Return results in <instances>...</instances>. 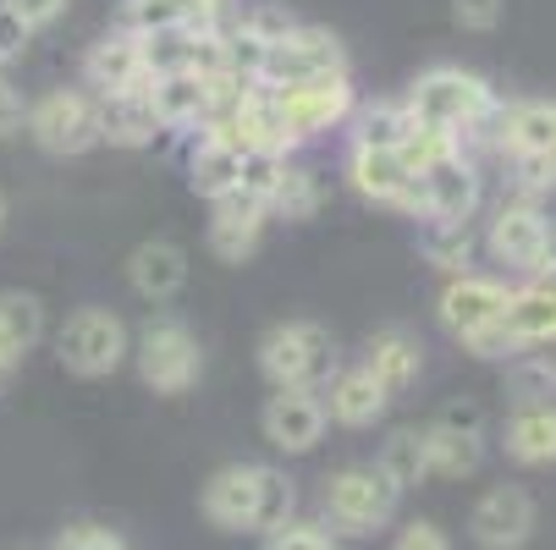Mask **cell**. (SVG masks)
<instances>
[{
  "label": "cell",
  "mask_w": 556,
  "mask_h": 550,
  "mask_svg": "<svg viewBox=\"0 0 556 550\" xmlns=\"http://www.w3.org/2000/svg\"><path fill=\"white\" fill-rule=\"evenodd\" d=\"M403 105L414 111L419 127H435V132H452V138H463L468 127H491L496 111H502L496 89L485 77L463 72V66H430L425 77H414Z\"/></svg>",
  "instance_id": "cell-1"
},
{
  "label": "cell",
  "mask_w": 556,
  "mask_h": 550,
  "mask_svg": "<svg viewBox=\"0 0 556 550\" xmlns=\"http://www.w3.org/2000/svg\"><path fill=\"white\" fill-rule=\"evenodd\" d=\"M502 325L518 347H545L556 342V281H529L507 297Z\"/></svg>",
  "instance_id": "cell-22"
},
{
  "label": "cell",
  "mask_w": 556,
  "mask_h": 550,
  "mask_svg": "<svg viewBox=\"0 0 556 550\" xmlns=\"http://www.w3.org/2000/svg\"><path fill=\"white\" fill-rule=\"evenodd\" d=\"M452 17L468 34H491L502 23V0H452Z\"/></svg>",
  "instance_id": "cell-43"
},
{
  "label": "cell",
  "mask_w": 556,
  "mask_h": 550,
  "mask_svg": "<svg viewBox=\"0 0 556 550\" xmlns=\"http://www.w3.org/2000/svg\"><path fill=\"white\" fill-rule=\"evenodd\" d=\"M364 369L380 380L386 397H396V391H408V385L419 380L425 353H419V342H414L408 331H380V336H369V347H364Z\"/></svg>",
  "instance_id": "cell-24"
},
{
  "label": "cell",
  "mask_w": 556,
  "mask_h": 550,
  "mask_svg": "<svg viewBox=\"0 0 556 550\" xmlns=\"http://www.w3.org/2000/svg\"><path fill=\"white\" fill-rule=\"evenodd\" d=\"M391 550H452V539H446V528H441V523L414 517V523L396 528V545H391Z\"/></svg>",
  "instance_id": "cell-42"
},
{
  "label": "cell",
  "mask_w": 556,
  "mask_h": 550,
  "mask_svg": "<svg viewBox=\"0 0 556 550\" xmlns=\"http://www.w3.org/2000/svg\"><path fill=\"white\" fill-rule=\"evenodd\" d=\"M237 182H243V149H231L226 138H199L193 154H188V188L210 204H220L226 193H237Z\"/></svg>",
  "instance_id": "cell-23"
},
{
  "label": "cell",
  "mask_w": 556,
  "mask_h": 550,
  "mask_svg": "<svg viewBox=\"0 0 556 550\" xmlns=\"http://www.w3.org/2000/svg\"><path fill=\"white\" fill-rule=\"evenodd\" d=\"M507 166L518 204H540L545 193H556V154H507Z\"/></svg>",
  "instance_id": "cell-34"
},
{
  "label": "cell",
  "mask_w": 556,
  "mask_h": 550,
  "mask_svg": "<svg viewBox=\"0 0 556 550\" xmlns=\"http://www.w3.org/2000/svg\"><path fill=\"white\" fill-rule=\"evenodd\" d=\"M396 501H403V490H396L375 462H353L342 468V474L326 479V517L342 528V534H375L396 517Z\"/></svg>",
  "instance_id": "cell-5"
},
{
  "label": "cell",
  "mask_w": 556,
  "mask_h": 550,
  "mask_svg": "<svg viewBox=\"0 0 556 550\" xmlns=\"http://www.w3.org/2000/svg\"><path fill=\"white\" fill-rule=\"evenodd\" d=\"M320 402H326V419H337V424H348V430H364V424H375V419L386 413L391 397L380 391V380L358 363V369H337V374L326 380Z\"/></svg>",
  "instance_id": "cell-18"
},
{
  "label": "cell",
  "mask_w": 556,
  "mask_h": 550,
  "mask_svg": "<svg viewBox=\"0 0 556 550\" xmlns=\"http://www.w3.org/2000/svg\"><path fill=\"white\" fill-rule=\"evenodd\" d=\"M425 259L446 276H463L468 259H473V231L468 226H441V220H425V238H419Z\"/></svg>",
  "instance_id": "cell-31"
},
{
  "label": "cell",
  "mask_w": 556,
  "mask_h": 550,
  "mask_svg": "<svg viewBox=\"0 0 556 550\" xmlns=\"http://www.w3.org/2000/svg\"><path fill=\"white\" fill-rule=\"evenodd\" d=\"M122 28L149 39V34H166V28H188V23L177 12V0H127V7H122Z\"/></svg>",
  "instance_id": "cell-37"
},
{
  "label": "cell",
  "mask_w": 556,
  "mask_h": 550,
  "mask_svg": "<svg viewBox=\"0 0 556 550\" xmlns=\"http://www.w3.org/2000/svg\"><path fill=\"white\" fill-rule=\"evenodd\" d=\"M265 220H270L265 204H254L249 193H226L215 204V220H210V254L226 265H243L265 238Z\"/></svg>",
  "instance_id": "cell-16"
},
{
  "label": "cell",
  "mask_w": 556,
  "mask_h": 550,
  "mask_svg": "<svg viewBox=\"0 0 556 550\" xmlns=\"http://www.w3.org/2000/svg\"><path fill=\"white\" fill-rule=\"evenodd\" d=\"M177 12L188 28H204V23H220L226 17V0H177Z\"/></svg>",
  "instance_id": "cell-47"
},
{
  "label": "cell",
  "mask_w": 556,
  "mask_h": 550,
  "mask_svg": "<svg viewBox=\"0 0 556 550\" xmlns=\"http://www.w3.org/2000/svg\"><path fill=\"white\" fill-rule=\"evenodd\" d=\"M17 358H23V353L12 347V336H7V331H0V380H7V374L17 369Z\"/></svg>",
  "instance_id": "cell-49"
},
{
  "label": "cell",
  "mask_w": 556,
  "mask_h": 550,
  "mask_svg": "<svg viewBox=\"0 0 556 550\" xmlns=\"http://www.w3.org/2000/svg\"><path fill=\"white\" fill-rule=\"evenodd\" d=\"M281 177H287V154L249 149V154H243V182H237V193H249L254 204H265V209H270V199H276Z\"/></svg>",
  "instance_id": "cell-35"
},
{
  "label": "cell",
  "mask_w": 556,
  "mask_h": 550,
  "mask_svg": "<svg viewBox=\"0 0 556 550\" xmlns=\"http://www.w3.org/2000/svg\"><path fill=\"white\" fill-rule=\"evenodd\" d=\"M314 209H320V182H314V171L287 166V177H281V188H276V199H270V215H281V220H308Z\"/></svg>",
  "instance_id": "cell-36"
},
{
  "label": "cell",
  "mask_w": 556,
  "mask_h": 550,
  "mask_svg": "<svg viewBox=\"0 0 556 550\" xmlns=\"http://www.w3.org/2000/svg\"><path fill=\"white\" fill-rule=\"evenodd\" d=\"M485 243L507 270H529L534 281H556V243H551V220L540 215V204H502Z\"/></svg>",
  "instance_id": "cell-8"
},
{
  "label": "cell",
  "mask_w": 556,
  "mask_h": 550,
  "mask_svg": "<svg viewBox=\"0 0 556 550\" xmlns=\"http://www.w3.org/2000/svg\"><path fill=\"white\" fill-rule=\"evenodd\" d=\"M0 226H7V199H0Z\"/></svg>",
  "instance_id": "cell-50"
},
{
  "label": "cell",
  "mask_w": 556,
  "mask_h": 550,
  "mask_svg": "<svg viewBox=\"0 0 556 550\" xmlns=\"http://www.w3.org/2000/svg\"><path fill=\"white\" fill-rule=\"evenodd\" d=\"M50 550H132V545H127L122 534H111V528H94V523H77V528H61Z\"/></svg>",
  "instance_id": "cell-40"
},
{
  "label": "cell",
  "mask_w": 556,
  "mask_h": 550,
  "mask_svg": "<svg viewBox=\"0 0 556 550\" xmlns=\"http://www.w3.org/2000/svg\"><path fill=\"white\" fill-rule=\"evenodd\" d=\"M0 12H12L28 34H39V28H50L66 12V0H0Z\"/></svg>",
  "instance_id": "cell-41"
},
{
  "label": "cell",
  "mask_w": 556,
  "mask_h": 550,
  "mask_svg": "<svg viewBox=\"0 0 556 550\" xmlns=\"http://www.w3.org/2000/svg\"><path fill=\"white\" fill-rule=\"evenodd\" d=\"M23 44H28V28H23L12 12H0V72L23 55Z\"/></svg>",
  "instance_id": "cell-46"
},
{
  "label": "cell",
  "mask_w": 556,
  "mask_h": 550,
  "mask_svg": "<svg viewBox=\"0 0 556 550\" xmlns=\"http://www.w3.org/2000/svg\"><path fill=\"white\" fill-rule=\"evenodd\" d=\"M231 23L243 28L249 39H260L265 50H270V44H281V39L298 28V23H292V12H287V7H270V0H265V7H249L243 17H231Z\"/></svg>",
  "instance_id": "cell-38"
},
{
  "label": "cell",
  "mask_w": 556,
  "mask_h": 550,
  "mask_svg": "<svg viewBox=\"0 0 556 550\" xmlns=\"http://www.w3.org/2000/svg\"><path fill=\"white\" fill-rule=\"evenodd\" d=\"M127 281H132V292H138V297L166 303V297H177V292H182V281H188V254H182L177 243H166V238L138 243V248H132V259H127Z\"/></svg>",
  "instance_id": "cell-20"
},
{
  "label": "cell",
  "mask_w": 556,
  "mask_h": 550,
  "mask_svg": "<svg viewBox=\"0 0 556 550\" xmlns=\"http://www.w3.org/2000/svg\"><path fill=\"white\" fill-rule=\"evenodd\" d=\"M463 347L473 353V358H507V353H523L513 336H507V325L496 320V325H485V331H473V336H463Z\"/></svg>",
  "instance_id": "cell-44"
},
{
  "label": "cell",
  "mask_w": 556,
  "mask_h": 550,
  "mask_svg": "<svg viewBox=\"0 0 556 550\" xmlns=\"http://www.w3.org/2000/svg\"><path fill=\"white\" fill-rule=\"evenodd\" d=\"M0 331L12 336L17 353H28V347L45 336V308H39V297H28V292H0Z\"/></svg>",
  "instance_id": "cell-33"
},
{
  "label": "cell",
  "mask_w": 556,
  "mask_h": 550,
  "mask_svg": "<svg viewBox=\"0 0 556 550\" xmlns=\"http://www.w3.org/2000/svg\"><path fill=\"white\" fill-rule=\"evenodd\" d=\"M127 353H132V336L122 325V314H111V308H77V314H66V325L55 336V358L72 374H84V380L116 374Z\"/></svg>",
  "instance_id": "cell-4"
},
{
  "label": "cell",
  "mask_w": 556,
  "mask_h": 550,
  "mask_svg": "<svg viewBox=\"0 0 556 550\" xmlns=\"http://www.w3.org/2000/svg\"><path fill=\"white\" fill-rule=\"evenodd\" d=\"M419 193H425V220H441V226H468V215L480 209V177L463 161H441L419 177Z\"/></svg>",
  "instance_id": "cell-15"
},
{
  "label": "cell",
  "mask_w": 556,
  "mask_h": 550,
  "mask_svg": "<svg viewBox=\"0 0 556 550\" xmlns=\"http://www.w3.org/2000/svg\"><path fill=\"white\" fill-rule=\"evenodd\" d=\"M502 154H556V105L551 100H513L491 121Z\"/></svg>",
  "instance_id": "cell-17"
},
{
  "label": "cell",
  "mask_w": 556,
  "mask_h": 550,
  "mask_svg": "<svg viewBox=\"0 0 556 550\" xmlns=\"http://www.w3.org/2000/svg\"><path fill=\"white\" fill-rule=\"evenodd\" d=\"M292 507H298V490L281 468H260V490H254V534H276L292 523Z\"/></svg>",
  "instance_id": "cell-30"
},
{
  "label": "cell",
  "mask_w": 556,
  "mask_h": 550,
  "mask_svg": "<svg viewBox=\"0 0 556 550\" xmlns=\"http://www.w3.org/2000/svg\"><path fill=\"white\" fill-rule=\"evenodd\" d=\"M441 430H463V435H480V408H468V402H452L441 419H435Z\"/></svg>",
  "instance_id": "cell-48"
},
{
  "label": "cell",
  "mask_w": 556,
  "mask_h": 550,
  "mask_svg": "<svg viewBox=\"0 0 556 550\" xmlns=\"http://www.w3.org/2000/svg\"><path fill=\"white\" fill-rule=\"evenodd\" d=\"M260 369L276 391H320L337 374L331 331L314 320H281L260 342Z\"/></svg>",
  "instance_id": "cell-2"
},
{
  "label": "cell",
  "mask_w": 556,
  "mask_h": 550,
  "mask_svg": "<svg viewBox=\"0 0 556 550\" xmlns=\"http://www.w3.org/2000/svg\"><path fill=\"white\" fill-rule=\"evenodd\" d=\"M265 550H337V545H331L326 523H303V517H292L287 528L265 534Z\"/></svg>",
  "instance_id": "cell-39"
},
{
  "label": "cell",
  "mask_w": 556,
  "mask_h": 550,
  "mask_svg": "<svg viewBox=\"0 0 556 550\" xmlns=\"http://www.w3.org/2000/svg\"><path fill=\"white\" fill-rule=\"evenodd\" d=\"M507 391L518 408H534V402H551L556 397V363L545 353H523L513 369H507Z\"/></svg>",
  "instance_id": "cell-32"
},
{
  "label": "cell",
  "mask_w": 556,
  "mask_h": 550,
  "mask_svg": "<svg viewBox=\"0 0 556 550\" xmlns=\"http://www.w3.org/2000/svg\"><path fill=\"white\" fill-rule=\"evenodd\" d=\"M84 84L94 89V100L149 94V72H143V44H138V34L116 28V34L94 39L89 55H84Z\"/></svg>",
  "instance_id": "cell-11"
},
{
  "label": "cell",
  "mask_w": 556,
  "mask_h": 550,
  "mask_svg": "<svg viewBox=\"0 0 556 550\" xmlns=\"http://www.w3.org/2000/svg\"><path fill=\"white\" fill-rule=\"evenodd\" d=\"M127 358L138 363L143 385H149V391H161V397H177V391H188V385L199 380V369H204L193 331H188L182 320H172V314L149 320V325L138 331V342H132Z\"/></svg>",
  "instance_id": "cell-3"
},
{
  "label": "cell",
  "mask_w": 556,
  "mask_h": 550,
  "mask_svg": "<svg viewBox=\"0 0 556 550\" xmlns=\"http://www.w3.org/2000/svg\"><path fill=\"white\" fill-rule=\"evenodd\" d=\"M425 451H430V479H463L485 462V440L480 435H463V430H425Z\"/></svg>",
  "instance_id": "cell-27"
},
{
  "label": "cell",
  "mask_w": 556,
  "mask_h": 550,
  "mask_svg": "<svg viewBox=\"0 0 556 550\" xmlns=\"http://www.w3.org/2000/svg\"><path fill=\"white\" fill-rule=\"evenodd\" d=\"M414 111L403 105V100H380V105H364L358 111V121H353V143H364V149H403L408 138H414Z\"/></svg>",
  "instance_id": "cell-28"
},
{
  "label": "cell",
  "mask_w": 556,
  "mask_h": 550,
  "mask_svg": "<svg viewBox=\"0 0 556 550\" xmlns=\"http://www.w3.org/2000/svg\"><path fill=\"white\" fill-rule=\"evenodd\" d=\"M161 121L149 111V94H111L100 100V143H116V149H143Z\"/></svg>",
  "instance_id": "cell-26"
},
{
  "label": "cell",
  "mask_w": 556,
  "mask_h": 550,
  "mask_svg": "<svg viewBox=\"0 0 556 550\" xmlns=\"http://www.w3.org/2000/svg\"><path fill=\"white\" fill-rule=\"evenodd\" d=\"M348 177H353V188H358L364 199H375V204L425 215L419 177L408 171V161H403L396 149H364V143H353V149H348Z\"/></svg>",
  "instance_id": "cell-9"
},
{
  "label": "cell",
  "mask_w": 556,
  "mask_h": 550,
  "mask_svg": "<svg viewBox=\"0 0 556 550\" xmlns=\"http://www.w3.org/2000/svg\"><path fill=\"white\" fill-rule=\"evenodd\" d=\"M348 72V55H342V39L326 34V28H292L281 44L265 50V66H260V89H303V84H320V77H342Z\"/></svg>",
  "instance_id": "cell-6"
},
{
  "label": "cell",
  "mask_w": 556,
  "mask_h": 550,
  "mask_svg": "<svg viewBox=\"0 0 556 550\" xmlns=\"http://www.w3.org/2000/svg\"><path fill=\"white\" fill-rule=\"evenodd\" d=\"M149 111L161 127H199L210 121V84L199 72H166L149 84Z\"/></svg>",
  "instance_id": "cell-21"
},
{
  "label": "cell",
  "mask_w": 556,
  "mask_h": 550,
  "mask_svg": "<svg viewBox=\"0 0 556 550\" xmlns=\"http://www.w3.org/2000/svg\"><path fill=\"white\" fill-rule=\"evenodd\" d=\"M326 402H320V391H276V397L265 402L260 413V430L276 451L298 457V451H314L326 435Z\"/></svg>",
  "instance_id": "cell-12"
},
{
  "label": "cell",
  "mask_w": 556,
  "mask_h": 550,
  "mask_svg": "<svg viewBox=\"0 0 556 550\" xmlns=\"http://www.w3.org/2000/svg\"><path fill=\"white\" fill-rule=\"evenodd\" d=\"M468 528H473V539H480L485 550H518V545H529V534H534V501H529V490H518V485L485 490L480 507L468 512Z\"/></svg>",
  "instance_id": "cell-14"
},
{
  "label": "cell",
  "mask_w": 556,
  "mask_h": 550,
  "mask_svg": "<svg viewBox=\"0 0 556 550\" xmlns=\"http://www.w3.org/2000/svg\"><path fill=\"white\" fill-rule=\"evenodd\" d=\"M375 468H380V474H386L396 490H408V485L430 479V451H425V435H419V430H396V435L380 446Z\"/></svg>",
  "instance_id": "cell-29"
},
{
  "label": "cell",
  "mask_w": 556,
  "mask_h": 550,
  "mask_svg": "<svg viewBox=\"0 0 556 550\" xmlns=\"http://www.w3.org/2000/svg\"><path fill=\"white\" fill-rule=\"evenodd\" d=\"M270 94H276V105H281V116H287V127H292L298 143L314 138V132H331L358 105L348 72L342 77H320V84H303V89H270Z\"/></svg>",
  "instance_id": "cell-10"
},
{
  "label": "cell",
  "mask_w": 556,
  "mask_h": 550,
  "mask_svg": "<svg viewBox=\"0 0 556 550\" xmlns=\"http://www.w3.org/2000/svg\"><path fill=\"white\" fill-rule=\"evenodd\" d=\"M28 138L50 154H84L100 143V100L84 89H50L28 105Z\"/></svg>",
  "instance_id": "cell-7"
},
{
  "label": "cell",
  "mask_w": 556,
  "mask_h": 550,
  "mask_svg": "<svg viewBox=\"0 0 556 550\" xmlns=\"http://www.w3.org/2000/svg\"><path fill=\"white\" fill-rule=\"evenodd\" d=\"M28 127V100L7 84V72H0V138H17Z\"/></svg>",
  "instance_id": "cell-45"
},
{
  "label": "cell",
  "mask_w": 556,
  "mask_h": 550,
  "mask_svg": "<svg viewBox=\"0 0 556 550\" xmlns=\"http://www.w3.org/2000/svg\"><path fill=\"white\" fill-rule=\"evenodd\" d=\"M254 490H260V462H231L204 485V517L215 528H249L254 523Z\"/></svg>",
  "instance_id": "cell-19"
},
{
  "label": "cell",
  "mask_w": 556,
  "mask_h": 550,
  "mask_svg": "<svg viewBox=\"0 0 556 550\" xmlns=\"http://www.w3.org/2000/svg\"><path fill=\"white\" fill-rule=\"evenodd\" d=\"M507 457L513 462H556V402H534V408H518L507 419V435H502Z\"/></svg>",
  "instance_id": "cell-25"
},
{
  "label": "cell",
  "mask_w": 556,
  "mask_h": 550,
  "mask_svg": "<svg viewBox=\"0 0 556 550\" xmlns=\"http://www.w3.org/2000/svg\"><path fill=\"white\" fill-rule=\"evenodd\" d=\"M507 297H513V292H507L502 281L463 270V276H452V281H446V292H441L435 314H441V325H446V331L463 342V336H473V331L496 325L502 314H507Z\"/></svg>",
  "instance_id": "cell-13"
}]
</instances>
